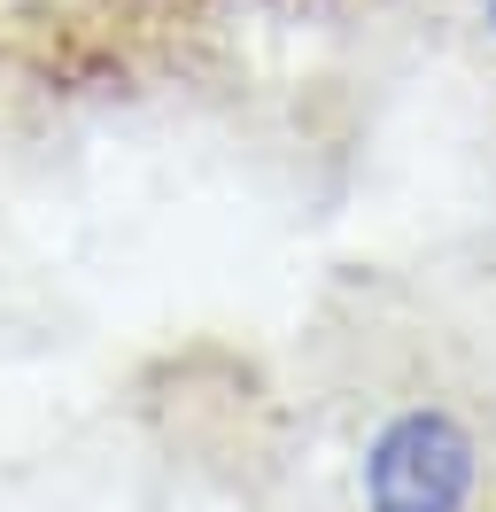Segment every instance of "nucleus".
Masks as SVG:
<instances>
[{"mask_svg":"<svg viewBox=\"0 0 496 512\" xmlns=\"http://www.w3.org/2000/svg\"><path fill=\"white\" fill-rule=\"evenodd\" d=\"M473 489V435L450 412H403L365 458L372 512H458Z\"/></svg>","mask_w":496,"mask_h":512,"instance_id":"f257e3e1","label":"nucleus"},{"mask_svg":"<svg viewBox=\"0 0 496 512\" xmlns=\"http://www.w3.org/2000/svg\"><path fill=\"white\" fill-rule=\"evenodd\" d=\"M489 24H496V0H489Z\"/></svg>","mask_w":496,"mask_h":512,"instance_id":"f03ea898","label":"nucleus"}]
</instances>
